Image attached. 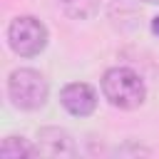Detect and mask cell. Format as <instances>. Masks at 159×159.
Returning a JSON list of instances; mask_svg holds the SVG:
<instances>
[{"instance_id":"1","label":"cell","mask_w":159,"mask_h":159,"mask_svg":"<svg viewBox=\"0 0 159 159\" xmlns=\"http://www.w3.org/2000/svg\"><path fill=\"white\" fill-rule=\"evenodd\" d=\"M102 92L112 107L119 109H137L144 104L147 87L142 77L129 67H112L102 77Z\"/></svg>"},{"instance_id":"2","label":"cell","mask_w":159,"mask_h":159,"mask_svg":"<svg viewBox=\"0 0 159 159\" xmlns=\"http://www.w3.org/2000/svg\"><path fill=\"white\" fill-rule=\"evenodd\" d=\"M7 94L12 104L20 109H27V112L40 109L47 99V80L37 70H30V67L15 70L7 80Z\"/></svg>"},{"instance_id":"3","label":"cell","mask_w":159,"mask_h":159,"mask_svg":"<svg viewBox=\"0 0 159 159\" xmlns=\"http://www.w3.org/2000/svg\"><path fill=\"white\" fill-rule=\"evenodd\" d=\"M7 42L15 55L35 57L47 45V27L32 15H20L7 25Z\"/></svg>"},{"instance_id":"4","label":"cell","mask_w":159,"mask_h":159,"mask_svg":"<svg viewBox=\"0 0 159 159\" xmlns=\"http://www.w3.org/2000/svg\"><path fill=\"white\" fill-rule=\"evenodd\" d=\"M60 102H62V107H65L70 114H75V117H87V114H92L94 107H97V94H94V89H92L87 82H70V84L62 87Z\"/></svg>"},{"instance_id":"5","label":"cell","mask_w":159,"mask_h":159,"mask_svg":"<svg viewBox=\"0 0 159 159\" xmlns=\"http://www.w3.org/2000/svg\"><path fill=\"white\" fill-rule=\"evenodd\" d=\"M35 154L40 157H75V142L72 137L60 129V127H42L37 132V144H35Z\"/></svg>"},{"instance_id":"6","label":"cell","mask_w":159,"mask_h":159,"mask_svg":"<svg viewBox=\"0 0 159 159\" xmlns=\"http://www.w3.org/2000/svg\"><path fill=\"white\" fill-rule=\"evenodd\" d=\"M0 157H5V159L35 157V147H30V142L25 137H5L0 144Z\"/></svg>"},{"instance_id":"7","label":"cell","mask_w":159,"mask_h":159,"mask_svg":"<svg viewBox=\"0 0 159 159\" xmlns=\"http://www.w3.org/2000/svg\"><path fill=\"white\" fill-rule=\"evenodd\" d=\"M60 5L75 20H87L99 10V0H60Z\"/></svg>"},{"instance_id":"8","label":"cell","mask_w":159,"mask_h":159,"mask_svg":"<svg viewBox=\"0 0 159 159\" xmlns=\"http://www.w3.org/2000/svg\"><path fill=\"white\" fill-rule=\"evenodd\" d=\"M152 30H154V35H159V17L152 20Z\"/></svg>"},{"instance_id":"9","label":"cell","mask_w":159,"mask_h":159,"mask_svg":"<svg viewBox=\"0 0 159 159\" xmlns=\"http://www.w3.org/2000/svg\"><path fill=\"white\" fill-rule=\"evenodd\" d=\"M144 2H149V5H159V0H144Z\"/></svg>"}]
</instances>
